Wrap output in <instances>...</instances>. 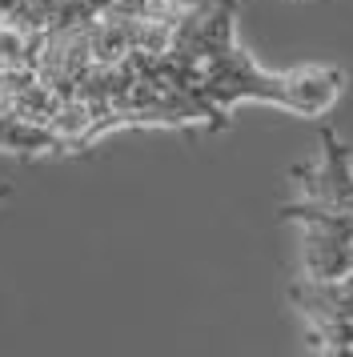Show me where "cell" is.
Listing matches in <instances>:
<instances>
[{
	"label": "cell",
	"instance_id": "cell-1",
	"mask_svg": "<svg viewBox=\"0 0 353 357\" xmlns=\"http://www.w3.org/2000/svg\"><path fill=\"white\" fill-rule=\"evenodd\" d=\"M237 0H213L201 8H185L176 20L169 56L185 68L197 93L217 109L229 113L241 100H265L297 116H321L345 89V73L333 65H309L297 73H265L253 56L237 45L233 33Z\"/></svg>",
	"mask_w": 353,
	"mask_h": 357
},
{
	"label": "cell",
	"instance_id": "cell-2",
	"mask_svg": "<svg viewBox=\"0 0 353 357\" xmlns=\"http://www.w3.org/2000/svg\"><path fill=\"white\" fill-rule=\"evenodd\" d=\"M289 301L309 325V341L321 354L353 349V269L333 281L301 277L289 285Z\"/></svg>",
	"mask_w": 353,
	"mask_h": 357
},
{
	"label": "cell",
	"instance_id": "cell-3",
	"mask_svg": "<svg viewBox=\"0 0 353 357\" xmlns=\"http://www.w3.org/2000/svg\"><path fill=\"white\" fill-rule=\"evenodd\" d=\"M285 221H301L305 229V277L313 281H333L353 269V213H333V209H309L301 201L281 205Z\"/></svg>",
	"mask_w": 353,
	"mask_h": 357
},
{
	"label": "cell",
	"instance_id": "cell-4",
	"mask_svg": "<svg viewBox=\"0 0 353 357\" xmlns=\"http://www.w3.org/2000/svg\"><path fill=\"white\" fill-rule=\"evenodd\" d=\"M289 177L301 185V205L309 209L353 213V157L333 129H321V157L297 165Z\"/></svg>",
	"mask_w": 353,
	"mask_h": 357
}]
</instances>
